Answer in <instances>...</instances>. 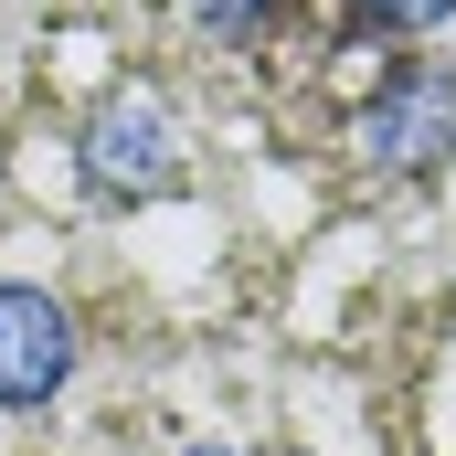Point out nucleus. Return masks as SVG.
<instances>
[{
    "instance_id": "obj_1",
    "label": "nucleus",
    "mask_w": 456,
    "mask_h": 456,
    "mask_svg": "<svg viewBox=\"0 0 456 456\" xmlns=\"http://www.w3.org/2000/svg\"><path fill=\"white\" fill-rule=\"evenodd\" d=\"M86 191L96 202H159V191H181V127L159 96H107V107L86 117Z\"/></svg>"
},
{
    "instance_id": "obj_2",
    "label": "nucleus",
    "mask_w": 456,
    "mask_h": 456,
    "mask_svg": "<svg viewBox=\"0 0 456 456\" xmlns=\"http://www.w3.org/2000/svg\"><path fill=\"white\" fill-rule=\"evenodd\" d=\"M361 159L393 170V181H436V170L456 159V75H446V64H403V75L371 96Z\"/></svg>"
},
{
    "instance_id": "obj_4",
    "label": "nucleus",
    "mask_w": 456,
    "mask_h": 456,
    "mask_svg": "<svg viewBox=\"0 0 456 456\" xmlns=\"http://www.w3.org/2000/svg\"><path fill=\"white\" fill-rule=\"evenodd\" d=\"M265 11H276V0H191V21H202L213 43H244V32H265Z\"/></svg>"
},
{
    "instance_id": "obj_6",
    "label": "nucleus",
    "mask_w": 456,
    "mask_h": 456,
    "mask_svg": "<svg viewBox=\"0 0 456 456\" xmlns=\"http://www.w3.org/2000/svg\"><path fill=\"white\" fill-rule=\"evenodd\" d=\"M191 456H233V446H191Z\"/></svg>"
},
{
    "instance_id": "obj_3",
    "label": "nucleus",
    "mask_w": 456,
    "mask_h": 456,
    "mask_svg": "<svg viewBox=\"0 0 456 456\" xmlns=\"http://www.w3.org/2000/svg\"><path fill=\"white\" fill-rule=\"evenodd\" d=\"M75 371V308L43 287H0V403H43Z\"/></svg>"
},
{
    "instance_id": "obj_5",
    "label": "nucleus",
    "mask_w": 456,
    "mask_h": 456,
    "mask_svg": "<svg viewBox=\"0 0 456 456\" xmlns=\"http://www.w3.org/2000/svg\"><path fill=\"white\" fill-rule=\"evenodd\" d=\"M371 21H393V32H436V21H456V0H371Z\"/></svg>"
}]
</instances>
